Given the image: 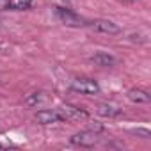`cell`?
Masks as SVG:
<instances>
[{
	"instance_id": "52a82bcc",
	"label": "cell",
	"mask_w": 151,
	"mask_h": 151,
	"mask_svg": "<svg viewBox=\"0 0 151 151\" xmlns=\"http://www.w3.org/2000/svg\"><path fill=\"white\" fill-rule=\"evenodd\" d=\"M36 121L39 124H53V123H62L64 116L59 112V109H41L36 114Z\"/></svg>"
},
{
	"instance_id": "30bf717a",
	"label": "cell",
	"mask_w": 151,
	"mask_h": 151,
	"mask_svg": "<svg viewBox=\"0 0 151 151\" xmlns=\"http://www.w3.org/2000/svg\"><path fill=\"white\" fill-rule=\"evenodd\" d=\"M128 100L132 101V103H137V105H144V103H149V94H147V91H144V89H130L128 91Z\"/></svg>"
},
{
	"instance_id": "7a4b0ae2",
	"label": "cell",
	"mask_w": 151,
	"mask_h": 151,
	"mask_svg": "<svg viewBox=\"0 0 151 151\" xmlns=\"http://www.w3.org/2000/svg\"><path fill=\"white\" fill-rule=\"evenodd\" d=\"M69 89L78 93V94H86V96H93V94H98L101 89H100V84L93 78H84V77H77L69 80Z\"/></svg>"
},
{
	"instance_id": "4fadbf2b",
	"label": "cell",
	"mask_w": 151,
	"mask_h": 151,
	"mask_svg": "<svg viewBox=\"0 0 151 151\" xmlns=\"http://www.w3.org/2000/svg\"><path fill=\"white\" fill-rule=\"evenodd\" d=\"M119 2H124V4H135V2H139V0H119Z\"/></svg>"
},
{
	"instance_id": "9c48e42d",
	"label": "cell",
	"mask_w": 151,
	"mask_h": 151,
	"mask_svg": "<svg viewBox=\"0 0 151 151\" xmlns=\"http://www.w3.org/2000/svg\"><path fill=\"white\" fill-rule=\"evenodd\" d=\"M91 62H94L96 66H101V68H112L116 66V57L109 52H96L93 57H91Z\"/></svg>"
},
{
	"instance_id": "3957f363",
	"label": "cell",
	"mask_w": 151,
	"mask_h": 151,
	"mask_svg": "<svg viewBox=\"0 0 151 151\" xmlns=\"http://www.w3.org/2000/svg\"><path fill=\"white\" fill-rule=\"evenodd\" d=\"M69 142L73 146H78V147H94L100 142V135L96 130H82L78 133L71 135Z\"/></svg>"
},
{
	"instance_id": "8fae6325",
	"label": "cell",
	"mask_w": 151,
	"mask_h": 151,
	"mask_svg": "<svg viewBox=\"0 0 151 151\" xmlns=\"http://www.w3.org/2000/svg\"><path fill=\"white\" fill-rule=\"evenodd\" d=\"M34 4V0H6V7L11 11H25Z\"/></svg>"
},
{
	"instance_id": "7c38bea8",
	"label": "cell",
	"mask_w": 151,
	"mask_h": 151,
	"mask_svg": "<svg viewBox=\"0 0 151 151\" xmlns=\"http://www.w3.org/2000/svg\"><path fill=\"white\" fill-rule=\"evenodd\" d=\"M133 133L142 135V139H149V130L147 128H137V130H133Z\"/></svg>"
},
{
	"instance_id": "ba28073f",
	"label": "cell",
	"mask_w": 151,
	"mask_h": 151,
	"mask_svg": "<svg viewBox=\"0 0 151 151\" xmlns=\"http://www.w3.org/2000/svg\"><path fill=\"white\" fill-rule=\"evenodd\" d=\"M96 114L101 116V117L114 119V117H119L123 114V109H119L117 105H112V103H100L96 107Z\"/></svg>"
},
{
	"instance_id": "5bb4252c",
	"label": "cell",
	"mask_w": 151,
	"mask_h": 151,
	"mask_svg": "<svg viewBox=\"0 0 151 151\" xmlns=\"http://www.w3.org/2000/svg\"><path fill=\"white\" fill-rule=\"evenodd\" d=\"M0 132H2V126H0Z\"/></svg>"
},
{
	"instance_id": "9a60e30c",
	"label": "cell",
	"mask_w": 151,
	"mask_h": 151,
	"mask_svg": "<svg viewBox=\"0 0 151 151\" xmlns=\"http://www.w3.org/2000/svg\"><path fill=\"white\" fill-rule=\"evenodd\" d=\"M0 147H4V146H2V144H0Z\"/></svg>"
},
{
	"instance_id": "6da1fadb",
	"label": "cell",
	"mask_w": 151,
	"mask_h": 151,
	"mask_svg": "<svg viewBox=\"0 0 151 151\" xmlns=\"http://www.w3.org/2000/svg\"><path fill=\"white\" fill-rule=\"evenodd\" d=\"M53 13L57 16V20L60 23H64L66 27H75V29H78V27H87V20L84 16H80L78 13H75L73 9L69 7H53Z\"/></svg>"
},
{
	"instance_id": "5b68a950",
	"label": "cell",
	"mask_w": 151,
	"mask_h": 151,
	"mask_svg": "<svg viewBox=\"0 0 151 151\" xmlns=\"http://www.w3.org/2000/svg\"><path fill=\"white\" fill-rule=\"evenodd\" d=\"M87 27L98 34H107V36H117L121 32V27L112 20H91L87 22Z\"/></svg>"
},
{
	"instance_id": "8992f818",
	"label": "cell",
	"mask_w": 151,
	"mask_h": 151,
	"mask_svg": "<svg viewBox=\"0 0 151 151\" xmlns=\"http://www.w3.org/2000/svg\"><path fill=\"white\" fill-rule=\"evenodd\" d=\"M50 101H52V96L46 91H34V93L25 96L23 105L29 109H45Z\"/></svg>"
},
{
	"instance_id": "277c9868",
	"label": "cell",
	"mask_w": 151,
	"mask_h": 151,
	"mask_svg": "<svg viewBox=\"0 0 151 151\" xmlns=\"http://www.w3.org/2000/svg\"><path fill=\"white\" fill-rule=\"evenodd\" d=\"M59 112L64 116V121H87L89 119V112L86 109L71 105V103H62Z\"/></svg>"
}]
</instances>
